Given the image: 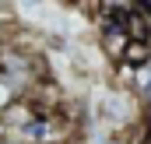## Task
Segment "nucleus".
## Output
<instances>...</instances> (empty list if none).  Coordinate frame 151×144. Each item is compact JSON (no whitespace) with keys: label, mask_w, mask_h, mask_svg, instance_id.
I'll return each mask as SVG.
<instances>
[{"label":"nucleus","mask_w":151,"mask_h":144,"mask_svg":"<svg viewBox=\"0 0 151 144\" xmlns=\"http://www.w3.org/2000/svg\"><path fill=\"white\" fill-rule=\"evenodd\" d=\"M127 32H123V25H106V28H99V56H106L109 63H123V49H127Z\"/></svg>","instance_id":"obj_1"},{"label":"nucleus","mask_w":151,"mask_h":144,"mask_svg":"<svg viewBox=\"0 0 151 144\" xmlns=\"http://www.w3.org/2000/svg\"><path fill=\"white\" fill-rule=\"evenodd\" d=\"M35 116H39V112H35V106H32V102L21 95V99H14L11 106L0 112V127H4L7 134H18V130H25V127H28Z\"/></svg>","instance_id":"obj_2"},{"label":"nucleus","mask_w":151,"mask_h":144,"mask_svg":"<svg viewBox=\"0 0 151 144\" xmlns=\"http://www.w3.org/2000/svg\"><path fill=\"white\" fill-rule=\"evenodd\" d=\"M123 63H130V67H148L151 63V42H127Z\"/></svg>","instance_id":"obj_3"},{"label":"nucleus","mask_w":151,"mask_h":144,"mask_svg":"<svg viewBox=\"0 0 151 144\" xmlns=\"http://www.w3.org/2000/svg\"><path fill=\"white\" fill-rule=\"evenodd\" d=\"M11 102H14V91H11V88H7V84L0 81V112H4V109L11 106Z\"/></svg>","instance_id":"obj_4"},{"label":"nucleus","mask_w":151,"mask_h":144,"mask_svg":"<svg viewBox=\"0 0 151 144\" xmlns=\"http://www.w3.org/2000/svg\"><path fill=\"white\" fill-rule=\"evenodd\" d=\"M141 102H144V106H151V84H148V91L141 95Z\"/></svg>","instance_id":"obj_5"},{"label":"nucleus","mask_w":151,"mask_h":144,"mask_svg":"<svg viewBox=\"0 0 151 144\" xmlns=\"http://www.w3.org/2000/svg\"><path fill=\"white\" fill-rule=\"evenodd\" d=\"M0 144H21V141H14V137H11V134H7V137H4V141Z\"/></svg>","instance_id":"obj_6"}]
</instances>
